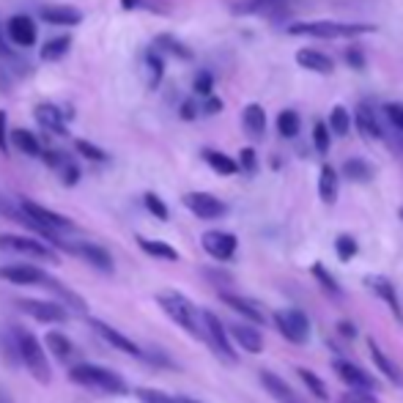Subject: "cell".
Returning <instances> with one entry per match:
<instances>
[{
    "mask_svg": "<svg viewBox=\"0 0 403 403\" xmlns=\"http://www.w3.org/2000/svg\"><path fill=\"white\" fill-rule=\"evenodd\" d=\"M137 401L140 403H187V398H173L168 393H159V390H148V387H140L134 390Z\"/></svg>",
    "mask_w": 403,
    "mask_h": 403,
    "instance_id": "cell-39",
    "label": "cell"
},
{
    "mask_svg": "<svg viewBox=\"0 0 403 403\" xmlns=\"http://www.w3.org/2000/svg\"><path fill=\"white\" fill-rule=\"evenodd\" d=\"M69 379L74 384H80V387H88V390L104 393V395H127L129 393L124 376H118V373H113V370H107L102 365H88V362L74 365L69 370Z\"/></svg>",
    "mask_w": 403,
    "mask_h": 403,
    "instance_id": "cell-2",
    "label": "cell"
},
{
    "mask_svg": "<svg viewBox=\"0 0 403 403\" xmlns=\"http://www.w3.org/2000/svg\"><path fill=\"white\" fill-rule=\"evenodd\" d=\"M203 159H206V165H209L214 173H220V176H233V173H239V162H236L233 157L223 154V151L206 148V151H203Z\"/></svg>",
    "mask_w": 403,
    "mask_h": 403,
    "instance_id": "cell-29",
    "label": "cell"
},
{
    "mask_svg": "<svg viewBox=\"0 0 403 403\" xmlns=\"http://www.w3.org/2000/svg\"><path fill=\"white\" fill-rule=\"evenodd\" d=\"M291 36H313V39H351L362 33H376V25L362 22H335V19H315V22H294L285 28Z\"/></svg>",
    "mask_w": 403,
    "mask_h": 403,
    "instance_id": "cell-3",
    "label": "cell"
},
{
    "mask_svg": "<svg viewBox=\"0 0 403 403\" xmlns=\"http://www.w3.org/2000/svg\"><path fill=\"white\" fill-rule=\"evenodd\" d=\"M200 242H203V250L214 261H230L236 255V247H239V239L228 230H206Z\"/></svg>",
    "mask_w": 403,
    "mask_h": 403,
    "instance_id": "cell-11",
    "label": "cell"
},
{
    "mask_svg": "<svg viewBox=\"0 0 403 403\" xmlns=\"http://www.w3.org/2000/svg\"><path fill=\"white\" fill-rule=\"evenodd\" d=\"M203 110H206V113H209V116H214V113H220V110H223V102H220V99H214V96H212V99H209V102H206V107H203Z\"/></svg>",
    "mask_w": 403,
    "mask_h": 403,
    "instance_id": "cell-53",
    "label": "cell"
},
{
    "mask_svg": "<svg viewBox=\"0 0 403 403\" xmlns=\"http://www.w3.org/2000/svg\"><path fill=\"white\" fill-rule=\"evenodd\" d=\"M39 159H45L47 168H52V171L61 176V181H63L66 187H74V184L80 181V168H77V162H74V159H69V154H63V151H52V148H45Z\"/></svg>",
    "mask_w": 403,
    "mask_h": 403,
    "instance_id": "cell-15",
    "label": "cell"
},
{
    "mask_svg": "<svg viewBox=\"0 0 403 403\" xmlns=\"http://www.w3.org/2000/svg\"><path fill=\"white\" fill-rule=\"evenodd\" d=\"M368 349H370V357H373V362L379 365V370L393 381V384H398V387H403V370L393 362V359L387 357L381 349H379V343L376 340H368Z\"/></svg>",
    "mask_w": 403,
    "mask_h": 403,
    "instance_id": "cell-24",
    "label": "cell"
},
{
    "mask_svg": "<svg viewBox=\"0 0 403 403\" xmlns=\"http://www.w3.org/2000/svg\"><path fill=\"white\" fill-rule=\"evenodd\" d=\"M313 143H315V148L321 151V154H326L329 151V127L326 124H315L313 127Z\"/></svg>",
    "mask_w": 403,
    "mask_h": 403,
    "instance_id": "cell-45",
    "label": "cell"
},
{
    "mask_svg": "<svg viewBox=\"0 0 403 403\" xmlns=\"http://www.w3.org/2000/svg\"><path fill=\"white\" fill-rule=\"evenodd\" d=\"M200 321H203V340L217 351L220 359H225L228 365H236V362H239V354H236V349H233V343H230V335H228V329L223 326V321L212 313V310H200Z\"/></svg>",
    "mask_w": 403,
    "mask_h": 403,
    "instance_id": "cell-5",
    "label": "cell"
},
{
    "mask_svg": "<svg viewBox=\"0 0 403 403\" xmlns=\"http://www.w3.org/2000/svg\"><path fill=\"white\" fill-rule=\"evenodd\" d=\"M349 127H351V118H349V113H346V107H332V113H329V129L335 134H349Z\"/></svg>",
    "mask_w": 403,
    "mask_h": 403,
    "instance_id": "cell-40",
    "label": "cell"
},
{
    "mask_svg": "<svg viewBox=\"0 0 403 403\" xmlns=\"http://www.w3.org/2000/svg\"><path fill=\"white\" fill-rule=\"evenodd\" d=\"M0 250L19 253V255H31V258L58 261L49 244L39 242V239H31V236H22V233H0Z\"/></svg>",
    "mask_w": 403,
    "mask_h": 403,
    "instance_id": "cell-6",
    "label": "cell"
},
{
    "mask_svg": "<svg viewBox=\"0 0 403 403\" xmlns=\"http://www.w3.org/2000/svg\"><path fill=\"white\" fill-rule=\"evenodd\" d=\"M6 33H8L11 45L22 47V49L33 47L36 45V39H39V28H36V22H33L28 14H14V17H8Z\"/></svg>",
    "mask_w": 403,
    "mask_h": 403,
    "instance_id": "cell-12",
    "label": "cell"
},
{
    "mask_svg": "<svg viewBox=\"0 0 403 403\" xmlns=\"http://www.w3.org/2000/svg\"><path fill=\"white\" fill-rule=\"evenodd\" d=\"M69 49H72V36H55V39H47L45 47H42V61H47V63L61 61Z\"/></svg>",
    "mask_w": 403,
    "mask_h": 403,
    "instance_id": "cell-32",
    "label": "cell"
},
{
    "mask_svg": "<svg viewBox=\"0 0 403 403\" xmlns=\"http://www.w3.org/2000/svg\"><path fill=\"white\" fill-rule=\"evenodd\" d=\"M335 250H338V258H340V261H351V258L357 255V242H354L349 233H343V236L335 239Z\"/></svg>",
    "mask_w": 403,
    "mask_h": 403,
    "instance_id": "cell-43",
    "label": "cell"
},
{
    "mask_svg": "<svg viewBox=\"0 0 403 403\" xmlns=\"http://www.w3.org/2000/svg\"><path fill=\"white\" fill-rule=\"evenodd\" d=\"M154 47L159 49V52H171V55H176L181 61H189L192 58V49L187 45H181L176 36H171V33H162V36H157V42Z\"/></svg>",
    "mask_w": 403,
    "mask_h": 403,
    "instance_id": "cell-34",
    "label": "cell"
},
{
    "mask_svg": "<svg viewBox=\"0 0 403 403\" xmlns=\"http://www.w3.org/2000/svg\"><path fill=\"white\" fill-rule=\"evenodd\" d=\"M340 403H379V401L373 398V393H368V390H354V387H351V393H346V395L340 398Z\"/></svg>",
    "mask_w": 403,
    "mask_h": 403,
    "instance_id": "cell-47",
    "label": "cell"
},
{
    "mask_svg": "<svg viewBox=\"0 0 403 403\" xmlns=\"http://www.w3.org/2000/svg\"><path fill=\"white\" fill-rule=\"evenodd\" d=\"M17 308L45 324H63L69 318V308H63L52 299H17Z\"/></svg>",
    "mask_w": 403,
    "mask_h": 403,
    "instance_id": "cell-9",
    "label": "cell"
},
{
    "mask_svg": "<svg viewBox=\"0 0 403 403\" xmlns=\"http://www.w3.org/2000/svg\"><path fill=\"white\" fill-rule=\"evenodd\" d=\"M387 116H390V121L403 132V104H387Z\"/></svg>",
    "mask_w": 403,
    "mask_h": 403,
    "instance_id": "cell-49",
    "label": "cell"
},
{
    "mask_svg": "<svg viewBox=\"0 0 403 403\" xmlns=\"http://www.w3.org/2000/svg\"><path fill=\"white\" fill-rule=\"evenodd\" d=\"M90 326H93V332H96L104 343H110L113 349L129 354V357H143V349H140L134 340H129L124 332H118L116 326H110L107 321H102V318H90Z\"/></svg>",
    "mask_w": 403,
    "mask_h": 403,
    "instance_id": "cell-13",
    "label": "cell"
},
{
    "mask_svg": "<svg viewBox=\"0 0 403 403\" xmlns=\"http://www.w3.org/2000/svg\"><path fill=\"white\" fill-rule=\"evenodd\" d=\"M74 148H77V154H83V157L90 159V162H107V159H110V154H107L104 148L93 145V143H88V140H77Z\"/></svg>",
    "mask_w": 403,
    "mask_h": 403,
    "instance_id": "cell-42",
    "label": "cell"
},
{
    "mask_svg": "<svg viewBox=\"0 0 403 403\" xmlns=\"http://www.w3.org/2000/svg\"><path fill=\"white\" fill-rule=\"evenodd\" d=\"M157 305L171 315V321H176L184 332H189L192 338L203 340V321H200V310L179 291H162L157 294Z\"/></svg>",
    "mask_w": 403,
    "mask_h": 403,
    "instance_id": "cell-4",
    "label": "cell"
},
{
    "mask_svg": "<svg viewBox=\"0 0 403 403\" xmlns=\"http://www.w3.org/2000/svg\"><path fill=\"white\" fill-rule=\"evenodd\" d=\"M277 132L283 137H297L299 134V116L294 110H283L277 116Z\"/></svg>",
    "mask_w": 403,
    "mask_h": 403,
    "instance_id": "cell-38",
    "label": "cell"
},
{
    "mask_svg": "<svg viewBox=\"0 0 403 403\" xmlns=\"http://www.w3.org/2000/svg\"><path fill=\"white\" fill-rule=\"evenodd\" d=\"M8 137H11V143L17 145V151H22L25 157H42V151H45L42 140L33 132H28V129H14Z\"/></svg>",
    "mask_w": 403,
    "mask_h": 403,
    "instance_id": "cell-31",
    "label": "cell"
},
{
    "mask_svg": "<svg viewBox=\"0 0 403 403\" xmlns=\"http://www.w3.org/2000/svg\"><path fill=\"white\" fill-rule=\"evenodd\" d=\"M338 329H340V332H346V335H349V338H351V335H354V326H351V324H340V326H338Z\"/></svg>",
    "mask_w": 403,
    "mask_h": 403,
    "instance_id": "cell-55",
    "label": "cell"
},
{
    "mask_svg": "<svg viewBox=\"0 0 403 403\" xmlns=\"http://www.w3.org/2000/svg\"><path fill=\"white\" fill-rule=\"evenodd\" d=\"M11 335H14V346H17L19 362L31 370V376H33L39 384L47 387V384L52 381V368H49V362H47V351L45 346H42V340H39L31 329H25V326H14Z\"/></svg>",
    "mask_w": 403,
    "mask_h": 403,
    "instance_id": "cell-1",
    "label": "cell"
},
{
    "mask_svg": "<svg viewBox=\"0 0 403 403\" xmlns=\"http://www.w3.org/2000/svg\"><path fill=\"white\" fill-rule=\"evenodd\" d=\"M45 269L33 267V264H6L0 267V280L11 283V285H45L47 283Z\"/></svg>",
    "mask_w": 403,
    "mask_h": 403,
    "instance_id": "cell-14",
    "label": "cell"
},
{
    "mask_svg": "<svg viewBox=\"0 0 403 403\" xmlns=\"http://www.w3.org/2000/svg\"><path fill=\"white\" fill-rule=\"evenodd\" d=\"M299 379L305 381V387L313 393L315 398H321V401H326V387H324V381L315 376V373H310V370H299Z\"/></svg>",
    "mask_w": 403,
    "mask_h": 403,
    "instance_id": "cell-44",
    "label": "cell"
},
{
    "mask_svg": "<svg viewBox=\"0 0 403 403\" xmlns=\"http://www.w3.org/2000/svg\"><path fill=\"white\" fill-rule=\"evenodd\" d=\"M354 124H357V132L362 137H370V140H379L381 137V127L376 121V113L368 107V104H359L357 113H354Z\"/></svg>",
    "mask_w": 403,
    "mask_h": 403,
    "instance_id": "cell-27",
    "label": "cell"
},
{
    "mask_svg": "<svg viewBox=\"0 0 403 403\" xmlns=\"http://www.w3.org/2000/svg\"><path fill=\"white\" fill-rule=\"evenodd\" d=\"M33 116H36V121H39V127L45 129V132H52V134H63L69 132L66 129V116L69 113H63V110H58L55 104H36V110H33Z\"/></svg>",
    "mask_w": 403,
    "mask_h": 403,
    "instance_id": "cell-17",
    "label": "cell"
},
{
    "mask_svg": "<svg viewBox=\"0 0 403 403\" xmlns=\"http://www.w3.org/2000/svg\"><path fill=\"white\" fill-rule=\"evenodd\" d=\"M242 124H244V132L253 134V137H261L267 129V113L261 104H247L244 113H242Z\"/></svg>",
    "mask_w": 403,
    "mask_h": 403,
    "instance_id": "cell-30",
    "label": "cell"
},
{
    "mask_svg": "<svg viewBox=\"0 0 403 403\" xmlns=\"http://www.w3.org/2000/svg\"><path fill=\"white\" fill-rule=\"evenodd\" d=\"M143 203H145V209H148V212H151L157 220H162V223H165V220L171 217V212H168L165 200H162L157 192H145V195H143Z\"/></svg>",
    "mask_w": 403,
    "mask_h": 403,
    "instance_id": "cell-41",
    "label": "cell"
},
{
    "mask_svg": "<svg viewBox=\"0 0 403 403\" xmlns=\"http://www.w3.org/2000/svg\"><path fill=\"white\" fill-rule=\"evenodd\" d=\"M332 368H335V373H338L349 387H354V390H368V393H376V390H379L376 379H373L370 373H365L359 365L349 362V359H338Z\"/></svg>",
    "mask_w": 403,
    "mask_h": 403,
    "instance_id": "cell-16",
    "label": "cell"
},
{
    "mask_svg": "<svg viewBox=\"0 0 403 403\" xmlns=\"http://www.w3.org/2000/svg\"><path fill=\"white\" fill-rule=\"evenodd\" d=\"M368 285L379 294V299H384V302L390 305V310L395 313V318L403 321V310H401V302H398V291H395V285H393L387 277H379V274H370V277H368Z\"/></svg>",
    "mask_w": 403,
    "mask_h": 403,
    "instance_id": "cell-20",
    "label": "cell"
},
{
    "mask_svg": "<svg viewBox=\"0 0 403 403\" xmlns=\"http://www.w3.org/2000/svg\"><path fill=\"white\" fill-rule=\"evenodd\" d=\"M0 151H8V124H6V113L0 110Z\"/></svg>",
    "mask_w": 403,
    "mask_h": 403,
    "instance_id": "cell-50",
    "label": "cell"
},
{
    "mask_svg": "<svg viewBox=\"0 0 403 403\" xmlns=\"http://www.w3.org/2000/svg\"><path fill=\"white\" fill-rule=\"evenodd\" d=\"M137 244H140V250L145 253V255H151V258H159V261H179V250L176 247H171L168 242H159V239H137Z\"/></svg>",
    "mask_w": 403,
    "mask_h": 403,
    "instance_id": "cell-28",
    "label": "cell"
},
{
    "mask_svg": "<svg viewBox=\"0 0 403 403\" xmlns=\"http://www.w3.org/2000/svg\"><path fill=\"white\" fill-rule=\"evenodd\" d=\"M274 324L283 332V338L297 346L308 343V338H310V321L302 310H280V313H274Z\"/></svg>",
    "mask_w": 403,
    "mask_h": 403,
    "instance_id": "cell-8",
    "label": "cell"
},
{
    "mask_svg": "<svg viewBox=\"0 0 403 403\" xmlns=\"http://www.w3.org/2000/svg\"><path fill=\"white\" fill-rule=\"evenodd\" d=\"M63 250H69L72 255L83 258L86 264H90V267L96 269V271H102V274H113V271H116L113 255H110L102 244H93V242H66Z\"/></svg>",
    "mask_w": 403,
    "mask_h": 403,
    "instance_id": "cell-7",
    "label": "cell"
},
{
    "mask_svg": "<svg viewBox=\"0 0 403 403\" xmlns=\"http://www.w3.org/2000/svg\"><path fill=\"white\" fill-rule=\"evenodd\" d=\"M338 187H340L338 171H335L332 165H324L321 173H318V198L332 206V203L338 200Z\"/></svg>",
    "mask_w": 403,
    "mask_h": 403,
    "instance_id": "cell-25",
    "label": "cell"
},
{
    "mask_svg": "<svg viewBox=\"0 0 403 403\" xmlns=\"http://www.w3.org/2000/svg\"><path fill=\"white\" fill-rule=\"evenodd\" d=\"M184 206L200 220H220V217L228 214V206L220 198L209 195V192H187L184 195Z\"/></svg>",
    "mask_w": 403,
    "mask_h": 403,
    "instance_id": "cell-10",
    "label": "cell"
},
{
    "mask_svg": "<svg viewBox=\"0 0 403 403\" xmlns=\"http://www.w3.org/2000/svg\"><path fill=\"white\" fill-rule=\"evenodd\" d=\"M297 63L310 69V72H318V74H332L335 72V63L329 55L318 52V49H299L297 52Z\"/></svg>",
    "mask_w": 403,
    "mask_h": 403,
    "instance_id": "cell-23",
    "label": "cell"
},
{
    "mask_svg": "<svg viewBox=\"0 0 403 403\" xmlns=\"http://www.w3.org/2000/svg\"><path fill=\"white\" fill-rule=\"evenodd\" d=\"M195 116H198V104H195V102H184V104H181V118H184V121H192Z\"/></svg>",
    "mask_w": 403,
    "mask_h": 403,
    "instance_id": "cell-51",
    "label": "cell"
},
{
    "mask_svg": "<svg viewBox=\"0 0 403 403\" xmlns=\"http://www.w3.org/2000/svg\"><path fill=\"white\" fill-rule=\"evenodd\" d=\"M220 299H223L225 305L233 310V313L244 315L247 321H255V324H267V315H264V310L255 305V302H250V299H244V297H236V294H228V291H223L220 294Z\"/></svg>",
    "mask_w": 403,
    "mask_h": 403,
    "instance_id": "cell-19",
    "label": "cell"
},
{
    "mask_svg": "<svg viewBox=\"0 0 403 403\" xmlns=\"http://www.w3.org/2000/svg\"><path fill=\"white\" fill-rule=\"evenodd\" d=\"M0 55H3V58H8V55H11V49H8V45L3 42V33H0Z\"/></svg>",
    "mask_w": 403,
    "mask_h": 403,
    "instance_id": "cell-54",
    "label": "cell"
},
{
    "mask_svg": "<svg viewBox=\"0 0 403 403\" xmlns=\"http://www.w3.org/2000/svg\"><path fill=\"white\" fill-rule=\"evenodd\" d=\"M187 403H198V401H189V398H187Z\"/></svg>",
    "mask_w": 403,
    "mask_h": 403,
    "instance_id": "cell-56",
    "label": "cell"
},
{
    "mask_svg": "<svg viewBox=\"0 0 403 403\" xmlns=\"http://www.w3.org/2000/svg\"><path fill=\"white\" fill-rule=\"evenodd\" d=\"M42 19L49 25H80L83 11L74 6H45L42 8Z\"/></svg>",
    "mask_w": 403,
    "mask_h": 403,
    "instance_id": "cell-22",
    "label": "cell"
},
{
    "mask_svg": "<svg viewBox=\"0 0 403 403\" xmlns=\"http://www.w3.org/2000/svg\"><path fill=\"white\" fill-rule=\"evenodd\" d=\"M212 86H214V80H212L209 72H200V74L195 77V93H200V96H212Z\"/></svg>",
    "mask_w": 403,
    "mask_h": 403,
    "instance_id": "cell-48",
    "label": "cell"
},
{
    "mask_svg": "<svg viewBox=\"0 0 403 403\" xmlns=\"http://www.w3.org/2000/svg\"><path fill=\"white\" fill-rule=\"evenodd\" d=\"M343 176L351 181H370L373 179V168L365 159H349V162H343Z\"/></svg>",
    "mask_w": 403,
    "mask_h": 403,
    "instance_id": "cell-36",
    "label": "cell"
},
{
    "mask_svg": "<svg viewBox=\"0 0 403 403\" xmlns=\"http://www.w3.org/2000/svg\"><path fill=\"white\" fill-rule=\"evenodd\" d=\"M255 168H258L255 151H253V148H242V154H239V171H244V173H255Z\"/></svg>",
    "mask_w": 403,
    "mask_h": 403,
    "instance_id": "cell-46",
    "label": "cell"
},
{
    "mask_svg": "<svg viewBox=\"0 0 403 403\" xmlns=\"http://www.w3.org/2000/svg\"><path fill=\"white\" fill-rule=\"evenodd\" d=\"M124 11H148V14H171L168 0H121Z\"/></svg>",
    "mask_w": 403,
    "mask_h": 403,
    "instance_id": "cell-35",
    "label": "cell"
},
{
    "mask_svg": "<svg viewBox=\"0 0 403 403\" xmlns=\"http://www.w3.org/2000/svg\"><path fill=\"white\" fill-rule=\"evenodd\" d=\"M143 66H145V83H148V88H157L159 83H162V74H165V61H162V52L157 49V47H151V49H145V55H143Z\"/></svg>",
    "mask_w": 403,
    "mask_h": 403,
    "instance_id": "cell-26",
    "label": "cell"
},
{
    "mask_svg": "<svg viewBox=\"0 0 403 403\" xmlns=\"http://www.w3.org/2000/svg\"><path fill=\"white\" fill-rule=\"evenodd\" d=\"M310 271H313V277L318 280V285L326 291V294H332V297H340V285H338V280L326 271V267L324 264H313L310 267Z\"/></svg>",
    "mask_w": 403,
    "mask_h": 403,
    "instance_id": "cell-37",
    "label": "cell"
},
{
    "mask_svg": "<svg viewBox=\"0 0 403 403\" xmlns=\"http://www.w3.org/2000/svg\"><path fill=\"white\" fill-rule=\"evenodd\" d=\"M45 343H47V349H49L55 357L61 359V362H66V359L72 357V351H74L72 340H69L63 332H47Z\"/></svg>",
    "mask_w": 403,
    "mask_h": 403,
    "instance_id": "cell-33",
    "label": "cell"
},
{
    "mask_svg": "<svg viewBox=\"0 0 403 403\" xmlns=\"http://www.w3.org/2000/svg\"><path fill=\"white\" fill-rule=\"evenodd\" d=\"M261 381H264L269 395L277 398L280 403H305L297 393H294V387H288V384H285L280 376H274L271 370H264V373H261Z\"/></svg>",
    "mask_w": 403,
    "mask_h": 403,
    "instance_id": "cell-21",
    "label": "cell"
},
{
    "mask_svg": "<svg viewBox=\"0 0 403 403\" xmlns=\"http://www.w3.org/2000/svg\"><path fill=\"white\" fill-rule=\"evenodd\" d=\"M228 335H230L233 343H239V346H242L244 351H250V354H261V351H264V338H261V332H258L255 326L233 324V326L228 329Z\"/></svg>",
    "mask_w": 403,
    "mask_h": 403,
    "instance_id": "cell-18",
    "label": "cell"
},
{
    "mask_svg": "<svg viewBox=\"0 0 403 403\" xmlns=\"http://www.w3.org/2000/svg\"><path fill=\"white\" fill-rule=\"evenodd\" d=\"M346 58H349V63H351L354 69H365V58L359 55L357 49H349V55H346Z\"/></svg>",
    "mask_w": 403,
    "mask_h": 403,
    "instance_id": "cell-52",
    "label": "cell"
}]
</instances>
